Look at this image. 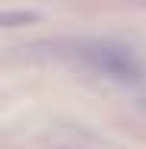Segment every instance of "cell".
<instances>
[{
	"instance_id": "6da1fadb",
	"label": "cell",
	"mask_w": 146,
	"mask_h": 149,
	"mask_svg": "<svg viewBox=\"0 0 146 149\" xmlns=\"http://www.w3.org/2000/svg\"><path fill=\"white\" fill-rule=\"evenodd\" d=\"M73 54L83 60L89 70H95L102 76H111V79H140V63L133 57V51L124 48V45L89 38V41L76 45Z\"/></svg>"
},
{
	"instance_id": "7a4b0ae2",
	"label": "cell",
	"mask_w": 146,
	"mask_h": 149,
	"mask_svg": "<svg viewBox=\"0 0 146 149\" xmlns=\"http://www.w3.org/2000/svg\"><path fill=\"white\" fill-rule=\"evenodd\" d=\"M38 22L35 10H0V29H19V26H32Z\"/></svg>"
}]
</instances>
